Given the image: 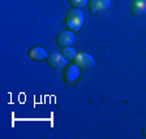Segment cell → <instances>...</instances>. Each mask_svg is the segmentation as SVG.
<instances>
[{
  "instance_id": "cell-11",
  "label": "cell",
  "mask_w": 146,
  "mask_h": 139,
  "mask_svg": "<svg viewBox=\"0 0 146 139\" xmlns=\"http://www.w3.org/2000/svg\"><path fill=\"white\" fill-rule=\"evenodd\" d=\"M142 135L146 138V126H143V127H142Z\"/></svg>"
},
{
  "instance_id": "cell-8",
  "label": "cell",
  "mask_w": 146,
  "mask_h": 139,
  "mask_svg": "<svg viewBox=\"0 0 146 139\" xmlns=\"http://www.w3.org/2000/svg\"><path fill=\"white\" fill-rule=\"evenodd\" d=\"M131 13L136 17L146 14V0H133L131 4Z\"/></svg>"
},
{
  "instance_id": "cell-7",
  "label": "cell",
  "mask_w": 146,
  "mask_h": 139,
  "mask_svg": "<svg viewBox=\"0 0 146 139\" xmlns=\"http://www.w3.org/2000/svg\"><path fill=\"white\" fill-rule=\"evenodd\" d=\"M27 56H29V59H30L31 61L39 63V61L46 60L47 56H48V53L46 52L44 48L39 47V45H33V47H30L29 51H27Z\"/></svg>"
},
{
  "instance_id": "cell-1",
  "label": "cell",
  "mask_w": 146,
  "mask_h": 139,
  "mask_svg": "<svg viewBox=\"0 0 146 139\" xmlns=\"http://www.w3.org/2000/svg\"><path fill=\"white\" fill-rule=\"evenodd\" d=\"M64 24L69 31H73V33L78 31L84 24V12L76 8L67 11V13L64 16Z\"/></svg>"
},
{
  "instance_id": "cell-9",
  "label": "cell",
  "mask_w": 146,
  "mask_h": 139,
  "mask_svg": "<svg viewBox=\"0 0 146 139\" xmlns=\"http://www.w3.org/2000/svg\"><path fill=\"white\" fill-rule=\"evenodd\" d=\"M61 55L65 57V60L73 61V59H74V56L77 55V52L74 51L72 47H64V48H61Z\"/></svg>"
},
{
  "instance_id": "cell-4",
  "label": "cell",
  "mask_w": 146,
  "mask_h": 139,
  "mask_svg": "<svg viewBox=\"0 0 146 139\" xmlns=\"http://www.w3.org/2000/svg\"><path fill=\"white\" fill-rule=\"evenodd\" d=\"M111 5V0H88V9L90 13H102L110 8Z\"/></svg>"
},
{
  "instance_id": "cell-3",
  "label": "cell",
  "mask_w": 146,
  "mask_h": 139,
  "mask_svg": "<svg viewBox=\"0 0 146 139\" xmlns=\"http://www.w3.org/2000/svg\"><path fill=\"white\" fill-rule=\"evenodd\" d=\"M80 78V68H77L74 64L65 65L63 70V79L65 83H74Z\"/></svg>"
},
{
  "instance_id": "cell-2",
  "label": "cell",
  "mask_w": 146,
  "mask_h": 139,
  "mask_svg": "<svg viewBox=\"0 0 146 139\" xmlns=\"http://www.w3.org/2000/svg\"><path fill=\"white\" fill-rule=\"evenodd\" d=\"M73 64L82 70H90L94 68L95 60L91 55L86 53V52H77V55L73 59Z\"/></svg>"
},
{
  "instance_id": "cell-6",
  "label": "cell",
  "mask_w": 146,
  "mask_h": 139,
  "mask_svg": "<svg viewBox=\"0 0 146 139\" xmlns=\"http://www.w3.org/2000/svg\"><path fill=\"white\" fill-rule=\"evenodd\" d=\"M73 43H74V34H73V31L64 30V31H60L58 34V36H56V44L60 48L70 47Z\"/></svg>"
},
{
  "instance_id": "cell-5",
  "label": "cell",
  "mask_w": 146,
  "mask_h": 139,
  "mask_svg": "<svg viewBox=\"0 0 146 139\" xmlns=\"http://www.w3.org/2000/svg\"><path fill=\"white\" fill-rule=\"evenodd\" d=\"M46 63L48 64V67L52 68V69H61L67 65V60L61 53H58V52H52L47 56L46 59Z\"/></svg>"
},
{
  "instance_id": "cell-10",
  "label": "cell",
  "mask_w": 146,
  "mask_h": 139,
  "mask_svg": "<svg viewBox=\"0 0 146 139\" xmlns=\"http://www.w3.org/2000/svg\"><path fill=\"white\" fill-rule=\"evenodd\" d=\"M72 8L76 9H81L84 8L85 5H88V0H68Z\"/></svg>"
}]
</instances>
